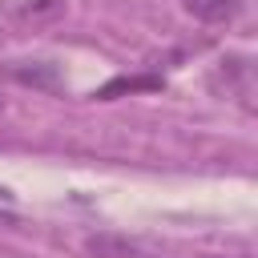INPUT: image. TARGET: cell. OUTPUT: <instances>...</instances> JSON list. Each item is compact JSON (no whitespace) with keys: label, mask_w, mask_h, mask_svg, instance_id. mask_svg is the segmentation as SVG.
<instances>
[{"label":"cell","mask_w":258,"mask_h":258,"mask_svg":"<svg viewBox=\"0 0 258 258\" xmlns=\"http://www.w3.org/2000/svg\"><path fill=\"white\" fill-rule=\"evenodd\" d=\"M210 89L222 101H234L242 113H254V60L250 56H222L210 69Z\"/></svg>","instance_id":"cell-1"},{"label":"cell","mask_w":258,"mask_h":258,"mask_svg":"<svg viewBox=\"0 0 258 258\" xmlns=\"http://www.w3.org/2000/svg\"><path fill=\"white\" fill-rule=\"evenodd\" d=\"M69 8V0H0V16L20 24V28H40L60 20Z\"/></svg>","instance_id":"cell-2"},{"label":"cell","mask_w":258,"mask_h":258,"mask_svg":"<svg viewBox=\"0 0 258 258\" xmlns=\"http://www.w3.org/2000/svg\"><path fill=\"white\" fill-rule=\"evenodd\" d=\"M85 250H89V258H157L145 242H137L129 234H113V230L89 234L85 238Z\"/></svg>","instance_id":"cell-3"},{"label":"cell","mask_w":258,"mask_h":258,"mask_svg":"<svg viewBox=\"0 0 258 258\" xmlns=\"http://www.w3.org/2000/svg\"><path fill=\"white\" fill-rule=\"evenodd\" d=\"M185 4V12L194 16V20H202V24H230L242 8H246V0H181Z\"/></svg>","instance_id":"cell-4"},{"label":"cell","mask_w":258,"mask_h":258,"mask_svg":"<svg viewBox=\"0 0 258 258\" xmlns=\"http://www.w3.org/2000/svg\"><path fill=\"white\" fill-rule=\"evenodd\" d=\"M4 73L20 85H32V89H56L60 85L56 64H44V60H20V64H8Z\"/></svg>","instance_id":"cell-5"},{"label":"cell","mask_w":258,"mask_h":258,"mask_svg":"<svg viewBox=\"0 0 258 258\" xmlns=\"http://www.w3.org/2000/svg\"><path fill=\"white\" fill-rule=\"evenodd\" d=\"M137 89H161V77H113V81L101 85L93 97H97V101H113L117 93H137Z\"/></svg>","instance_id":"cell-6"}]
</instances>
